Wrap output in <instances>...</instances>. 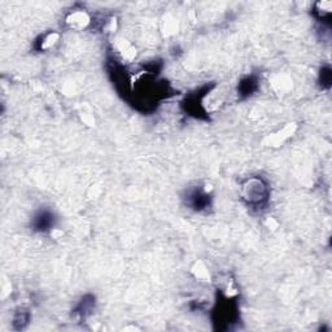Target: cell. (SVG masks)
I'll return each instance as SVG.
<instances>
[{
	"instance_id": "cell-1",
	"label": "cell",
	"mask_w": 332,
	"mask_h": 332,
	"mask_svg": "<svg viewBox=\"0 0 332 332\" xmlns=\"http://www.w3.org/2000/svg\"><path fill=\"white\" fill-rule=\"evenodd\" d=\"M243 201L252 209H264L268 204L270 190L268 183L260 175L249 177L240 186Z\"/></svg>"
},
{
	"instance_id": "cell-2",
	"label": "cell",
	"mask_w": 332,
	"mask_h": 332,
	"mask_svg": "<svg viewBox=\"0 0 332 332\" xmlns=\"http://www.w3.org/2000/svg\"><path fill=\"white\" fill-rule=\"evenodd\" d=\"M187 202L196 211H201L210 206V195L205 188L198 187L188 192Z\"/></svg>"
},
{
	"instance_id": "cell-3",
	"label": "cell",
	"mask_w": 332,
	"mask_h": 332,
	"mask_svg": "<svg viewBox=\"0 0 332 332\" xmlns=\"http://www.w3.org/2000/svg\"><path fill=\"white\" fill-rule=\"evenodd\" d=\"M66 24L75 30H82L90 24V16L84 10H75L66 17Z\"/></svg>"
},
{
	"instance_id": "cell-4",
	"label": "cell",
	"mask_w": 332,
	"mask_h": 332,
	"mask_svg": "<svg viewBox=\"0 0 332 332\" xmlns=\"http://www.w3.org/2000/svg\"><path fill=\"white\" fill-rule=\"evenodd\" d=\"M34 226L37 228L38 231H46V230H50L51 226H54V215L51 211H41L39 214L35 217V222H34Z\"/></svg>"
},
{
	"instance_id": "cell-5",
	"label": "cell",
	"mask_w": 332,
	"mask_h": 332,
	"mask_svg": "<svg viewBox=\"0 0 332 332\" xmlns=\"http://www.w3.org/2000/svg\"><path fill=\"white\" fill-rule=\"evenodd\" d=\"M259 87L257 84V79L255 77H247L244 78L240 83H239V95L240 96H251L256 90Z\"/></svg>"
},
{
	"instance_id": "cell-6",
	"label": "cell",
	"mask_w": 332,
	"mask_h": 332,
	"mask_svg": "<svg viewBox=\"0 0 332 332\" xmlns=\"http://www.w3.org/2000/svg\"><path fill=\"white\" fill-rule=\"evenodd\" d=\"M59 39V35L56 33H48L44 34V35H41V42H38L37 43V50L38 51H44L48 50L51 46H54L55 43Z\"/></svg>"
},
{
	"instance_id": "cell-7",
	"label": "cell",
	"mask_w": 332,
	"mask_h": 332,
	"mask_svg": "<svg viewBox=\"0 0 332 332\" xmlns=\"http://www.w3.org/2000/svg\"><path fill=\"white\" fill-rule=\"evenodd\" d=\"M29 321H30V316L25 310H20V312L17 313V316L14 317V325L20 323V329H22L25 325H27Z\"/></svg>"
}]
</instances>
